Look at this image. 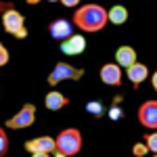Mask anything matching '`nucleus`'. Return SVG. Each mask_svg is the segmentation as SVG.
<instances>
[{
    "instance_id": "f257e3e1",
    "label": "nucleus",
    "mask_w": 157,
    "mask_h": 157,
    "mask_svg": "<svg viewBox=\"0 0 157 157\" xmlns=\"http://www.w3.org/2000/svg\"><path fill=\"white\" fill-rule=\"evenodd\" d=\"M109 23V11L101 4H86L73 13V25L82 32H101Z\"/></svg>"
},
{
    "instance_id": "f03ea898",
    "label": "nucleus",
    "mask_w": 157,
    "mask_h": 157,
    "mask_svg": "<svg viewBox=\"0 0 157 157\" xmlns=\"http://www.w3.org/2000/svg\"><path fill=\"white\" fill-rule=\"evenodd\" d=\"M82 149V134L78 128H65L57 136V151L67 157H73Z\"/></svg>"
},
{
    "instance_id": "7ed1b4c3",
    "label": "nucleus",
    "mask_w": 157,
    "mask_h": 157,
    "mask_svg": "<svg viewBox=\"0 0 157 157\" xmlns=\"http://www.w3.org/2000/svg\"><path fill=\"white\" fill-rule=\"evenodd\" d=\"M2 23H4V29L13 34L15 38H25L27 36V32H25V19L23 15L17 11V9H13L11 4H2Z\"/></svg>"
},
{
    "instance_id": "20e7f679",
    "label": "nucleus",
    "mask_w": 157,
    "mask_h": 157,
    "mask_svg": "<svg viewBox=\"0 0 157 157\" xmlns=\"http://www.w3.org/2000/svg\"><path fill=\"white\" fill-rule=\"evenodd\" d=\"M82 75H84V69H78V67H73L69 63H57L48 75V84L57 86L61 82H65V80H80Z\"/></svg>"
},
{
    "instance_id": "39448f33",
    "label": "nucleus",
    "mask_w": 157,
    "mask_h": 157,
    "mask_svg": "<svg viewBox=\"0 0 157 157\" xmlns=\"http://www.w3.org/2000/svg\"><path fill=\"white\" fill-rule=\"evenodd\" d=\"M34 121H36V107L32 103H27V105H23L19 109L17 115H13L11 120H6L4 126L11 128V130H23V128H29Z\"/></svg>"
},
{
    "instance_id": "423d86ee",
    "label": "nucleus",
    "mask_w": 157,
    "mask_h": 157,
    "mask_svg": "<svg viewBox=\"0 0 157 157\" xmlns=\"http://www.w3.org/2000/svg\"><path fill=\"white\" fill-rule=\"evenodd\" d=\"M138 121L149 130H157V101H145L138 107Z\"/></svg>"
},
{
    "instance_id": "0eeeda50",
    "label": "nucleus",
    "mask_w": 157,
    "mask_h": 157,
    "mask_svg": "<svg viewBox=\"0 0 157 157\" xmlns=\"http://www.w3.org/2000/svg\"><path fill=\"white\" fill-rule=\"evenodd\" d=\"M25 151L29 153H57V138L50 136H36L25 143Z\"/></svg>"
},
{
    "instance_id": "6e6552de",
    "label": "nucleus",
    "mask_w": 157,
    "mask_h": 157,
    "mask_svg": "<svg viewBox=\"0 0 157 157\" xmlns=\"http://www.w3.org/2000/svg\"><path fill=\"white\" fill-rule=\"evenodd\" d=\"M101 80L107 86H120L121 84V67L117 63H105L101 67Z\"/></svg>"
},
{
    "instance_id": "1a4fd4ad",
    "label": "nucleus",
    "mask_w": 157,
    "mask_h": 157,
    "mask_svg": "<svg viewBox=\"0 0 157 157\" xmlns=\"http://www.w3.org/2000/svg\"><path fill=\"white\" fill-rule=\"evenodd\" d=\"M71 29H73V23H69L67 19H57V21H52L48 27L50 36L55 38V40H67V38H71Z\"/></svg>"
},
{
    "instance_id": "9d476101",
    "label": "nucleus",
    "mask_w": 157,
    "mask_h": 157,
    "mask_svg": "<svg viewBox=\"0 0 157 157\" xmlns=\"http://www.w3.org/2000/svg\"><path fill=\"white\" fill-rule=\"evenodd\" d=\"M61 50L65 52V55H80V52H84L86 50V38L84 36H71L67 38V40H63L61 42Z\"/></svg>"
},
{
    "instance_id": "9b49d317",
    "label": "nucleus",
    "mask_w": 157,
    "mask_h": 157,
    "mask_svg": "<svg viewBox=\"0 0 157 157\" xmlns=\"http://www.w3.org/2000/svg\"><path fill=\"white\" fill-rule=\"evenodd\" d=\"M115 63H117L120 67L130 69L134 63H138V61H136V50H134L132 46H120V48L115 50Z\"/></svg>"
},
{
    "instance_id": "f8f14e48",
    "label": "nucleus",
    "mask_w": 157,
    "mask_h": 157,
    "mask_svg": "<svg viewBox=\"0 0 157 157\" xmlns=\"http://www.w3.org/2000/svg\"><path fill=\"white\" fill-rule=\"evenodd\" d=\"M126 75L132 82V86H140L147 80V75H149V67L145 63H134L130 69H126Z\"/></svg>"
},
{
    "instance_id": "ddd939ff",
    "label": "nucleus",
    "mask_w": 157,
    "mask_h": 157,
    "mask_svg": "<svg viewBox=\"0 0 157 157\" xmlns=\"http://www.w3.org/2000/svg\"><path fill=\"white\" fill-rule=\"evenodd\" d=\"M67 103H69V98L65 97V94H61L59 90H50L48 94L44 97V105H46V109H50V111H59V109H63Z\"/></svg>"
},
{
    "instance_id": "4468645a",
    "label": "nucleus",
    "mask_w": 157,
    "mask_h": 157,
    "mask_svg": "<svg viewBox=\"0 0 157 157\" xmlns=\"http://www.w3.org/2000/svg\"><path fill=\"white\" fill-rule=\"evenodd\" d=\"M128 21V9L121 6V4H115L111 11H109V23L113 25H121Z\"/></svg>"
},
{
    "instance_id": "2eb2a0df",
    "label": "nucleus",
    "mask_w": 157,
    "mask_h": 157,
    "mask_svg": "<svg viewBox=\"0 0 157 157\" xmlns=\"http://www.w3.org/2000/svg\"><path fill=\"white\" fill-rule=\"evenodd\" d=\"M86 111L92 113V115H103V105L98 101H88L86 103Z\"/></svg>"
},
{
    "instance_id": "dca6fc26",
    "label": "nucleus",
    "mask_w": 157,
    "mask_h": 157,
    "mask_svg": "<svg viewBox=\"0 0 157 157\" xmlns=\"http://www.w3.org/2000/svg\"><path fill=\"white\" fill-rule=\"evenodd\" d=\"M145 143H147V147H149V151L157 153V130H155V132H151V134H147Z\"/></svg>"
},
{
    "instance_id": "f3484780",
    "label": "nucleus",
    "mask_w": 157,
    "mask_h": 157,
    "mask_svg": "<svg viewBox=\"0 0 157 157\" xmlns=\"http://www.w3.org/2000/svg\"><path fill=\"white\" fill-rule=\"evenodd\" d=\"M9 151V138H6V130H0V157L6 155Z\"/></svg>"
},
{
    "instance_id": "a211bd4d",
    "label": "nucleus",
    "mask_w": 157,
    "mask_h": 157,
    "mask_svg": "<svg viewBox=\"0 0 157 157\" xmlns=\"http://www.w3.org/2000/svg\"><path fill=\"white\" fill-rule=\"evenodd\" d=\"M147 151H149L147 143H138V145H134V149H132V153H134L136 157H143V155H147Z\"/></svg>"
},
{
    "instance_id": "6ab92c4d",
    "label": "nucleus",
    "mask_w": 157,
    "mask_h": 157,
    "mask_svg": "<svg viewBox=\"0 0 157 157\" xmlns=\"http://www.w3.org/2000/svg\"><path fill=\"white\" fill-rule=\"evenodd\" d=\"M9 63V50L6 46H0V65H6Z\"/></svg>"
},
{
    "instance_id": "aec40b11",
    "label": "nucleus",
    "mask_w": 157,
    "mask_h": 157,
    "mask_svg": "<svg viewBox=\"0 0 157 157\" xmlns=\"http://www.w3.org/2000/svg\"><path fill=\"white\" fill-rule=\"evenodd\" d=\"M109 117H111V120H120L121 117V109L120 107H111L109 109Z\"/></svg>"
},
{
    "instance_id": "412c9836",
    "label": "nucleus",
    "mask_w": 157,
    "mask_h": 157,
    "mask_svg": "<svg viewBox=\"0 0 157 157\" xmlns=\"http://www.w3.org/2000/svg\"><path fill=\"white\" fill-rule=\"evenodd\" d=\"M61 2H63V6H67V9H73V6L80 4V0H61Z\"/></svg>"
},
{
    "instance_id": "4be33fe9",
    "label": "nucleus",
    "mask_w": 157,
    "mask_h": 157,
    "mask_svg": "<svg viewBox=\"0 0 157 157\" xmlns=\"http://www.w3.org/2000/svg\"><path fill=\"white\" fill-rule=\"evenodd\" d=\"M151 84H153V90L157 92V71L153 73V75H151Z\"/></svg>"
},
{
    "instance_id": "5701e85b",
    "label": "nucleus",
    "mask_w": 157,
    "mask_h": 157,
    "mask_svg": "<svg viewBox=\"0 0 157 157\" xmlns=\"http://www.w3.org/2000/svg\"><path fill=\"white\" fill-rule=\"evenodd\" d=\"M32 157H50V153H32Z\"/></svg>"
},
{
    "instance_id": "b1692460",
    "label": "nucleus",
    "mask_w": 157,
    "mask_h": 157,
    "mask_svg": "<svg viewBox=\"0 0 157 157\" xmlns=\"http://www.w3.org/2000/svg\"><path fill=\"white\" fill-rule=\"evenodd\" d=\"M40 0H27V4H38Z\"/></svg>"
},
{
    "instance_id": "393cba45",
    "label": "nucleus",
    "mask_w": 157,
    "mask_h": 157,
    "mask_svg": "<svg viewBox=\"0 0 157 157\" xmlns=\"http://www.w3.org/2000/svg\"><path fill=\"white\" fill-rule=\"evenodd\" d=\"M55 157H67V155H63V153H59V151H57V153H55Z\"/></svg>"
},
{
    "instance_id": "a878e982",
    "label": "nucleus",
    "mask_w": 157,
    "mask_h": 157,
    "mask_svg": "<svg viewBox=\"0 0 157 157\" xmlns=\"http://www.w3.org/2000/svg\"><path fill=\"white\" fill-rule=\"evenodd\" d=\"M48 2H61V0H48Z\"/></svg>"
},
{
    "instance_id": "bb28decb",
    "label": "nucleus",
    "mask_w": 157,
    "mask_h": 157,
    "mask_svg": "<svg viewBox=\"0 0 157 157\" xmlns=\"http://www.w3.org/2000/svg\"><path fill=\"white\" fill-rule=\"evenodd\" d=\"M153 157H157V153H155V155H153Z\"/></svg>"
}]
</instances>
